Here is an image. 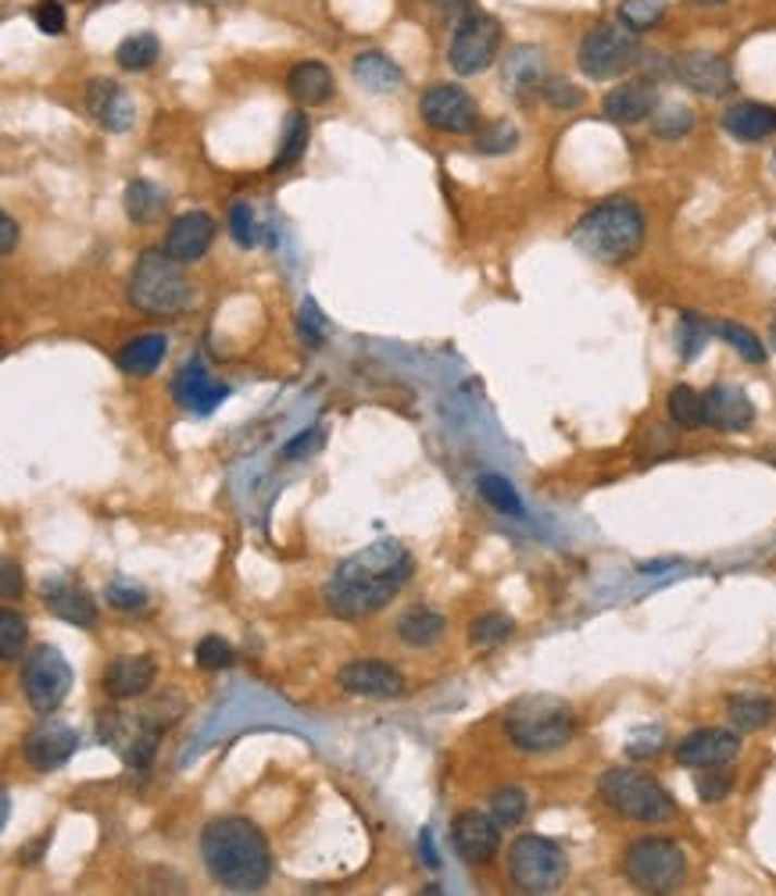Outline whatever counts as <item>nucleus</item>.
<instances>
[{"instance_id": "nucleus-25", "label": "nucleus", "mask_w": 776, "mask_h": 896, "mask_svg": "<svg viewBox=\"0 0 776 896\" xmlns=\"http://www.w3.org/2000/svg\"><path fill=\"white\" fill-rule=\"evenodd\" d=\"M286 90H291L297 104L319 108L333 97L336 83H333L330 65H322V61H297V65L286 72Z\"/></svg>"}, {"instance_id": "nucleus-40", "label": "nucleus", "mask_w": 776, "mask_h": 896, "mask_svg": "<svg viewBox=\"0 0 776 896\" xmlns=\"http://www.w3.org/2000/svg\"><path fill=\"white\" fill-rule=\"evenodd\" d=\"M712 336L726 339V344H730L737 354H741L744 361H751V364L766 361V347H762L759 336L751 333V329H744V325H737V322H712Z\"/></svg>"}, {"instance_id": "nucleus-19", "label": "nucleus", "mask_w": 776, "mask_h": 896, "mask_svg": "<svg viewBox=\"0 0 776 896\" xmlns=\"http://www.w3.org/2000/svg\"><path fill=\"white\" fill-rule=\"evenodd\" d=\"M86 111L94 115V122L108 133H130L136 122L133 97L122 90L115 79H90L86 83Z\"/></svg>"}, {"instance_id": "nucleus-50", "label": "nucleus", "mask_w": 776, "mask_h": 896, "mask_svg": "<svg viewBox=\"0 0 776 896\" xmlns=\"http://www.w3.org/2000/svg\"><path fill=\"white\" fill-rule=\"evenodd\" d=\"M33 22H36V29H40V33L61 36V33H65V8H61L58 0H36V4H33Z\"/></svg>"}, {"instance_id": "nucleus-36", "label": "nucleus", "mask_w": 776, "mask_h": 896, "mask_svg": "<svg viewBox=\"0 0 776 896\" xmlns=\"http://www.w3.org/2000/svg\"><path fill=\"white\" fill-rule=\"evenodd\" d=\"M512 633H516V622H512L508 614L486 611L469 625V643L476 650H491V647H501L505 639H512Z\"/></svg>"}, {"instance_id": "nucleus-20", "label": "nucleus", "mask_w": 776, "mask_h": 896, "mask_svg": "<svg viewBox=\"0 0 776 896\" xmlns=\"http://www.w3.org/2000/svg\"><path fill=\"white\" fill-rule=\"evenodd\" d=\"M211 239H215V219L205 211H186L180 214L172 225H169V233H165V254L172 261H180V264H194L208 254V247H211Z\"/></svg>"}, {"instance_id": "nucleus-37", "label": "nucleus", "mask_w": 776, "mask_h": 896, "mask_svg": "<svg viewBox=\"0 0 776 896\" xmlns=\"http://www.w3.org/2000/svg\"><path fill=\"white\" fill-rule=\"evenodd\" d=\"M486 811L494 814V822L501 829H516L526 811H530V800H526V793L519 786H501L491 793V800H486Z\"/></svg>"}, {"instance_id": "nucleus-53", "label": "nucleus", "mask_w": 776, "mask_h": 896, "mask_svg": "<svg viewBox=\"0 0 776 896\" xmlns=\"http://www.w3.org/2000/svg\"><path fill=\"white\" fill-rule=\"evenodd\" d=\"M0 589H4V600L22 597V568L15 561H4V575H0Z\"/></svg>"}, {"instance_id": "nucleus-49", "label": "nucleus", "mask_w": 776, "mask_h": 896, "mask_svg": "<svg viewBox=\"0 0 776 896\" xmlns=\"http://www.w3.org/2000/svg\"><path fill=\"white\" fill-rule=\"evenodd\" d=\"M230 229H233V239L247 250H255L261 244V229L255 222V214H250V204L247 200H236L230 208Z\"/></svg>"}, {"instance_id": "nucleus-31", "label": "nucleus", "mask_w": 776, "mask_h": 896, "mask_svg": "<svg viewBox=\"0 0 776 896\" xmlns=\"http://www.w3.org/2000/svg\"><path fill=\"white\" fill-rule=\"evenodd\" d=\"M122 204H125V214H130V222L136 225H150V222H158L161 214H165V194L150 183V179H133L130 186H125V197H122Z\"/></svg>"}, {"instance_id": "nucleus-30", "label": "nucleus", "mask_w": 776, "mask_h": 896, "mask_svg": "<svg viewBox=\"0 0 776 896\" xmlns=\"http://www.w3.org/2000/svg\"><path fill=\"white\" fill-rule=\"evenodd\" d=\"M505 86L512 94L541 90L544 86V54L537 47H516L505 58Z\"/></svg>"}, {"instance_id": "nucleus-46", "label": "nucleus", "mask_w": 776, "mask_h": 896, "mask_svg": "<svg viewBox=\"0 0 776 896\" xmlns=\"http://www.w3.org/2000/svg\"><path fill=\"white\" fill-rule=\"evenodd\" d=\"M25 618L15 614V611H4L0 614V654H4V664H15L19 654L25 647Z\"/></svg>"}, {"instance_id": "nucleus-12", "label": "nucleus", "mask_w": 776, "mask_h": 896, "mask_svg": "<svg viewBox=\"0 0 776 896\" xmlns=\"http://www.w3.org/2000/svg\"><path fill=\"white\" fill-rule=\"evenodd\" d=\"M419 115L422 122L436 133H451V136H466L476 133L480 125V108L469 90H461L458 83H436L422 94L419 100Z\"/></svg>"}, {"instance_id": "nucleus-59", "label": "nucleus", "mask_w": 776, "mask_h": 896, "mask_svg": "<svg viewBox=\"0 0 776 896\" xmlns=\"http://www.w3.org/2000/svg\"><path fill=\"white\" fill-rule=\"evenodd\" d=\"M694 4H723V0H694Z\"/></svg>"}, {"instance_id": "nucleus-34", "label": "nucleus", "mask_w": 776, "mask_h": 896, "mask_svg": "<svg viewBox=\"0 0 776 896\" xmlns=\"http://www.w3.org/2000/svg\"><path fill=\"white\" fill-rule=\"evenodd\" d=\"M476 489H480V497H483L486 503H491L494 511L508 514V519H522V514H526L522 500H519V489L512 486L505 475L483 472L480 478H476Z\"/></svg>"}, {"instance_id": "nucleus-4", "label": "nucleus", "mask_w": 776, "mask_h": 896, "mask_svg": "<svg viewBox=\"0 0 776 896\" xmlns=\"http://www.w3.org/2000/svg\"><path fill=\"white\" fill-rule=\"evenodd\" d=\"M505 732L522 754H551L572 739L576 714L566 700L547 697V693H530L505 711Z\"/></svg>"}, {"instance_id": "nucleus-38", "label": "nucleus", "mask_w": 776, "mask_h": 896, "mask_svg": "<svg viewBox=\"0 0 776 896\" xmlns=\"http://www.w3.org/2000/svg\"><path fill=\"white\" fill-rule=\"evenodd\" d=\"M666 403H669V419L680 428H701L705 425V397L694 394L691 386H673Z\"/></svg>"}, {"instance_id": "nucleus-23", "label": "nucleus", "mask_w": 776, "mask_h": 896, "mask_svg": "<svg viewBox=\"0 0 776 896\" xmlns=\"http://www.w3.org/2000/svg\"><path fill=\"white\" fill-rule=\"evenodd\" d=\"M40 589H44V600L50 603V611H54L61 622H69L75 629L97 625V603L83 586L69 583L65 575H50V578H44Z\"/></svg>"}, {"instance_id": "nucleus-48", "label": "nucleus", "mask_w": 776, "mask_h": 896, "mask_svg": "<svg viewBox=\"0 0 776 896\" xmlns=\"http://www.w3.org/2000/svg\"><path fill=\"white\" fill-rule=\"evenodd\" d=\"M541 97H544V104L555 108V111H576V108H583V90H580L576 83H569V79H544Z\"/></svg>"}, {"instance_id": "nucleus-5", "label": "nucleus", "mask_w": 776, "mask_h": 896, "mask_svg": "<svg viewBox=\"0 0 776 896\" xmlns=\"http://www.w3.org/2000/svg\"><path fill=\"white\" fill-rule=\"evenodd\" d=\"M125 297L136 311L161 314V319L194 308V286L183 275V264L172 261L165 250H144L130 275Z\"/></svg>"}, {"instance_id": "nucleus-22", "label": "nucleus", "mask_w": 776, "mask_h": 896, "mask_svg": "<svg viewBox=\"0 0 776 896\" xmlns=\"http://www.w3.org/2000/svg\"><path fill=\"white\" fill-rule=\"evenodd\" d=\"M158 679V664L150 654H125V658H115L104 672V693L111 700H136L155 686Z\"/></svg>"}, {"instance_id": "nucleus-11", "label": "nucleus", "mask_w": 776, "mask_h": 896, "mask_svg": "<svg viewBox=\"0 0 776 896\" xmlns=\"http://www.w3.org/2000/svg\"><path fill=\"white\" fill-rule=\"evenodd\" d=\"M501 50V22L494 15H483V11H469L455 25V36H451L447 47V65L458 75H480L497 61Z\"/></svg>"}, {"instance_id": "nucleus-16", "label": "nucleus", "mask_w": 776, "mask_h": 896, "mask_svg": "<svg viewBox=\"0 0 776 896\" xmlns=\"http://www.w3.org/2000/svg\"><path fill=\"white\" fill-rule=\"evenodd\" d=\"M673 75L687 90H694L701 97H726L734 90L730 65H726V58L712 54V50H683V54L673 61Z\"/></svg>"}, {"instance_id": "nucleus-27", "label": "nucleus", "mask_w": 776, "mask_h": 896, "mask_svg": "<svg viewBox=\"0 0 776 896\" xmlns=\"http://www.w3.org/2000/svg\"><path fill=\"white\" fill-rule=\"evenodd\" d=\"M350 72H355V79L366 86L369 94H394L405 86V72H401L397 61L391 54H383V50H361Z\"/></svg>"}, {"instance_id": "nucleus-24", "label": "nucleus", "mask_w": 776, "mask_h": 896, "mask_svg": "<svg viewBox=\"0 0 776 896\" xmlns=\"http://www.w3.org/2000/svg\"><path fill=\"white\" fill-rule=\"evenodd\" d=\"M755 422V403L737 386H712L705 394V425L719 433H741Z\"/></svg>"}, {"instance_id": "nucleus-45", "label": "nucleus", "mask_w": 776, "mask_h": 896, "mask_svg": "<svg viewBox=\"0 0 776 896\" xmlns=\"http://www.w3.org/2000/svg\"><path fill=\"white\" fill-rule=\"evenodd\" d=\"M194 658H197V668H205V672H222V668H230L236 661V650L222 636H205L197 643Z\"/></svg>"}, {"instance_id": "nucleus-2", "label": "nucleus", "mask_w": 776, "mask_h": 896, "mask_svg": "<svg viewBox=\"0 0 776 896\" xmlns=\"http://www.w3.org/2000/svg\"><path fill=\"white\" fill-rule=\"evenodd\" d=\"M200 861L211 882L230 893H258L272 879L266 836L247 818H215L200 832Z\"/></svg>"}, {"instance_id": "nucleus-56", "label": "nucleus", "mask_w": 776, "mask_h": 896, "mask_svg": "<svg viewBox=\"0 0 776 896\" xmlns=\"http://www.w3.org/2000/svg\"><path fill=\"white\" fill-rule=\"evenodd\" d=\"M419 850H422V861H426V868H441V857H436V850H433V832L430 829H422L419 832Z\"/></svg>"}, {"instance_id": "nucleus-15", "label": "nucleus", "mask_w": 776, "mask_h": 896, "mask_svg": "<svg viewBox=\"0 0 776 896\" xmlns=\"http://www.w3.org/2000/svg\"><path fill=\"white\" fill-rule=\"evenodd\" d=\"M451 847L466 864H486L501 850V825L494 814L483 811H461L451 822Z\"/></svg>"}, {"instance_id": "nucleus-3", "label": "nucleus", "mask_w": 776, "mask_h": 896, "mask_svg": "<svg viewBox=\"0 0 776 896\" xmlns=\"http://www.w3.org/2000/svg\"><path fill=\"white\" fill-rule=\"evenodd\" d=\"M572 244L598 264H626L644 247V214L633 200H605L572 225Z\"/></svg>"}, {"instance_id": "nucleus-10", "label": "nucleus", "mask_w": 776, "mask_h": 896, "mask_svg": "<svg viewBox=\"0 0 776 896\" xmlns=\"http://www.w3.org/2000/svg\"><path fill=\"white\" fill-rule=\"evenodd\" d=\"M637 61V40L630 29H619L612 22H598L591 33L580 40L576 50V65L594 83L619 79L623 72H630Z\"/></svg>"}, {"instance_id": "nucleus-52", "label": "nucleus", "mask_w": 776, "mask_h": 896, "mask_svg": "<svg viewBox=\"0 0 776 896\" xmlns=\"http://www.w3.org/2000/svg\"><path fill=\"white\" fill-rule=\"evenodd\" d=\"M730 793V775H723L719 768H709V775H698V797L705 804H719Z\"/></svg>"}, {"instance_id": "nucleus-55", "label": "nucleus", "mask_w": 776, "mask_h": 896, "mask_svg": "<svg viewBox=\"0 0 776 896\" xmlns=\"http://www.w3.org/2000/svg\"><path fill=\"white\" fill-rule=\"evenodd\" d=\"M15 244H19V222L11 219V214H0V250L11 254Z\"/></svg>"}, {"instance_id": "nucleus-39", "label": "nucleus", "mask_w": 776, "mask_h": 896, "mask_svg": "<svg viewBox=\"0 0 776 896\" xmlns=\"http://www.w3.org/2000/svg\"><path fill=\"white\" fill-rule=\"evenodd\" d=\"M104 600H108V608H115V611H122V614H140V611H147V589H144L140 583H133L130 575L108 578Z\"/></svg>"}, {"instance_id": "nucleus-42", "label": "nucleus", "mask_w": 776, "mask_h": 896, "mask_svg": "<svg viewBox=\"0 0 776 896\" xmlns=\"http://www.w3.org/2000/svg\"><path fill=\"white\" fill-rule=\"evenodd\" d=\"M712 336V322H705L701 314H680V329H676V344H680V358L683 361H694L701 350H705Z\"/></svg>"}, {"instance_id": "nucleus-51", "label": "nucleus", "mask_w": 776, "mask_h": 896, "mask_svg": "<svg viewBox=\"0 0 776 896\" xmlns=\"http://www.w3.org/2000/svg\"><path fill=\"white\" fill-rule=\"evenodd\" d=\"M662 747H666V736H662V729H641V732H633V739L626 743V754L637 757V761H644V757H655L662 754Z\"/></svg>"}, {"instance_id": "nucleus-35", "label": "nucleus", "mask_w": 776, "mask_h": 896, "mask_svg": "<svg viewBox=\"0 0 776 896\" xmlns=\"http://www.w3.org/2000/svg\"><path fill=\"white\" fill-rule=\"evenodd\" d=\"M158 54H161V40L155 33L144 29V33L125 36V40L119 43V50H115V61L125 72H147L158 61Z\"/></svg>"}, {"instance_id": "nucleus-6", "label": "nucleus", "mask_w": 776, "mask_h": 896, "mask_svg": "<svg viewBox=\"0 0 776 896\" xmlns=\"http://www.w3.org/2000/svg\"><path fill=\"white\" fill-rule=\"evenodd\" d=\"M601 800L612 814L626 818V822H641V825H666L676 814V804L666 789L658 786L655 779L644 772H633V768H608L598 782Z\"/></svg>"}, {"instance_id": "nucleus-29", "label": "nucleus", "mask_w": 776, "mask_h": 896, "mask_svg": "<svg viewBox=\"0 0 776 896\" xmlns=\"http://www.w3.org/2000/svg\"><path fill=\"white\" fill-rule=\"evenodd\" d=\"M444 633H447V618L441 611L416 608V611H408V614L397 618V639L405 643L408 650L433 647V643H441Z\"/></svg>"}, {"instance_id": "nucleus-14", "label": "nucleus", "mask_w": 776, "mask_h": 896, "mask_svg": "<svg viewBox=\"0 0 776 896\" xmlns=\"http://www.w3.org/2000/svg\"><path fill=\"white\" fill-rule=\"evenodd\" d=\"M336 683H341L347 697H361V700H397L401 693H405V675H401L391 661H380V658L347 661L341 672H336Z\"/></svg>"}, {"instance_id": "nucleus-17", "label": "nucleus", "mask_w": 776, "mask_h": 896, "mask_svg": "<svg viewBox=\"0 0 776 896\" xmlns=\"http://www.w3.org/2000/svg\"><path fill=\"white\" fill-rule=\"evenodd\" d=\"M737 754H741L737 729H698L676 743V761L683 768H701V772L730 764Z\"/></svg>"}, {"instance_id": "nucleus-57", "label": "nucleus", "mask_w": 776, "mask_h": 896, "mask_svg": "<svg viewBox=\"0 0 776 896\" xmlns=\"http://www.w3.org/2000/svg\"><path fill=\"white\" fill-rule=\"evenodd\" d=\"M430 4L441 15H469V0H430Z\"/></svg>"}, {"instance_id": "nucleus-32", "label": "nucleus", "mask_w": 776, "mask_h": 896, "mask_svg": "<svg viewBox=\"0 0 776 896\" xmlns=\"http://www.w3.org/2000/svg\"><path fill=\"white\" fill-rule=\"evenodd\" d=\"M726 714H730V725L737 732H759L773 722L776 708L762 693H737V697H730V704H726Z\"/></svg>"}, {"instance_id": "nucleus-58", "label": "nucleus", "mask_w": 776, "mask_h": 896, "mask_svg": "<svg viewBox=\"0 0 776 896\" xmlns=\"http://www.w3.org/2000/svg\"><path fill=\"white\" fill-rule=\"evenodd\" d=\"M8 818H11V793H4V807H0V822L8 825Z\"/></svg>"}, {"instance_id": "nucleus-18", "label": "nucleus", "mask_w": 776, "mask_h": 896, "mask_svg": "<svg viewBox=\"0 0 776 896\" xmlns=\"http://www.w3.org/2000/svg\"><path fill=\"white\" fill-rule=\"evenodd\" d=\"M172 397H175V403H180L183 411L211 414L225 397H230V386L219 383V378L194 358V361H186L183 369H180V375L172 378Z\"/></svg>"}, {"instance_id": "nucleus-28", "label": "nucleus", "mask_w": 776, "mask_h": 896, "mask_svg": "<svg viewBox=\"0 0 776 896\" xmlns=\"http://www.w3.org/2000/svg\"><path fill=\"white\" fill-rule=\"evenodd\" d=\"M169 354V336H161V333H144V336H136L130 339L119 354H115V364L125 372V375H133V378H147L150 372L158 369L161 361H165Z\"/></svg>"}, {"instance_id": "nucleus-44", "label": "nucleus", "mask_w": 776, "mask_h": 896, "mask_svg": "<svg viewBox=\"0 0 776 896\" xmlns=\"http://www.w3.org/2000/svg\"><path fill=\"white\" fill-rule=\"evenodd\" d=\"M651 125H655V136H662V140H680V136L694 129V111L683 104H669L658 111Z\"/></svg>"}, {"instance_id": "nucleus-47", "label": "nucleus", "mask_w": 776, "mask_h": 896, "mask_svg": "<svg viewBox=\"0 0 776 896\" xmlns=\"http://www.w3.org/2000/svg\"><path fill=\"white\" fill-rule=\"evenodd\" d=\"M297 329H300V336H305V344H311V347H322L325 344V333H330V325H325V314H322V308L311 297L300 300Z\"/></svg>"}, {"instance_id": "nucleus-7", "label": "nucleus", "mask_w": 776, "mask_h": 896, "mask_svg": "<svg viewBox=\"0 0 776 896\" xmlns=\"http://www.w3.org/2000/svg\"><path fill=\"white\" fill-rule=\"evenodd\" d=\"M508 875L519 893H537V896L555 893L569 875L566 850H562L555 839L526 832V836H519L508 847Z\"/></svg>"}, {"instance_id": "nucleus-60", "label": "nucleus", "mask_w": 776, "mask_h": 896, "mask_svg": "<svg viewBox=\"0 0 776 896\" xmlns=\"http://www.w3.org/2000/svg\"><path fill=\"white\" fill-rule=\"evenodd\" d=\"M773 344H776V322H773Z\"/></svg>"}, {"instance_id": "nucleus-33", "label": "nucleus", "mask_w": 776, "mask_h": 896, "mask_svg": "<svg viewBox=\"0 0 776 896\" xmlns=\"http://www.w3.org/2000/svg\"><path fill=\"white\" fill-rule=\"evenodd\" d=\"M308 150V119L300 115V111H291L283 122V140H280V150H275L272 158V172H286L294 169L300 158H305Z\"/></svg>"}, {"instance_id": "nucleus-54", "label": "nucleus", "mask_w": 776, "mask_h": 896, "mask_svg": "<svg viewBox=\"0 0 776 896\" xmlns=\"http://www.w3.org/2000/svg\"><path fill=\"white\" fill-rule=\"evenodd\" d=\"M319 439H322L319 428H308V433H300V436L294 439V444L283 447V458L291 461V458H297V453H308L311 447H319Z\"/></svg>"}, {"instance_id": "nucleus-41", "label": "nucleus", "mask_w": 776, "mask_h": 896, "mask_svg": "<svg viewBox=\"0 0 776 896\" xmlns=\"http://www.w3.org/2000/svg\"><path fill=\"white\" fill-rule=\"evenodd\" d=\"M519 147V129L512 125L508 119H497L491 125H483V129H476V150L480 154H512V150Z\"/></svg>"}, {"instance_id": "nucleus-26", "label": "nucleus", "mask_w": 776, "mask_h": 896, "mask_svg": "<svg viewBox=\"0 0 776 896\" xmlns=\"http://www.w3.org/2000/svg\"><path fill=\"white\" fill-rule=\"evenodd\" d=\"M723 129L730 133L734 140H744V144L766 140V136L776 133V108L759 104V100H741V104L726 108Z\"/></svg>"}, {"instance_id": "nucleus-13", "label": "nucleus", "mask_w": 776, "mask_h": 896, "mask_svg": "<svg viewBox=\"0 0 776 896\" xmlns=\"http://www.w3.org/2000/svg\"><path fill=\"white\" fill-rule=\"evenodd\" d=\"M75 747H79V732H75L69 722H61V718L44 714L40 725H33L25 732L22 757H25V764L36 768V772H54V768H61L75 754Z\"/></svg>"}, {"instance_id": "nucleus-9", "label": "nucleus", "mask_w": 776, "mask_h": 896, "mask_svg": "<svg viewBox=\"0 0 776 896\" xmlns=\"http://www.w3.org/2000/svg\"><path fill=\"white\" fill-rule=\"evenodd\" d=\"M72 689V664L65 661V654L50 643L29 650V658L22 661V693L29 700V708L36 714H54L61 704L69 700Z\"/></svg>"}, {"instance_id": "nucleus-1", "label": "nucleus", "mask_w": 776, "mask_h": 896, "mask_svg": "<svg viewBox=\"0 0 776 896\" xmlns=\"http://www.w3.org/2000/svg\"><path fill=\"white\" fill-rule=\"evenodd\" d=\"M411 572H416V561L397 539L372 543L333 568L322 586V600L341 618H369L408 586Z\"/></svg>"}, {"instance_id": "nucleus-8", "label": "nucleus", "mask_w": 776, "mask_h": 896, "mask_svg": "<svg viewBox=\"0 0 776 896\" xmlns=\"http://www.w3.org/2000/svg\"><path fill=\"white\" fill-rule=\"evenodd\" d=\"M623 872L644 893H676L687 875V854L673 839L644 836L630 843L623 857Z\"/></svg>"}, {"instance_id": "nucleus-43", "label": "nucleus", "mask_w": 776, "mask_h": 896, "mask_svg": "<svg viewBox=\"0 0 776 896\" xmlns=\"http://www.w3.org/2000/svg\"><path fill=\"white\" fill-rule=\"evenodd\" d=\"M666 15V4L662 0H623L619 4V22L630 33H644L651 25H658Z\"/></svg>"}, {"instance_id": "nucleus-21", "label": "nucleus", "mask_w": 776, "mask_h": 896, "mask_svg": "<svg viewBox=\"0 0 776 896\" xmlns=\"http://www.w3.org/2000/svg\"><path fill=\"white\" fill-rule=\"evenodd\" d=\"M655 104H658V86L651 79H626L605 97L601 111H605V119L616 122V125H641V122H648L651 115H655Z\"/></svg>"}]
</instances>
